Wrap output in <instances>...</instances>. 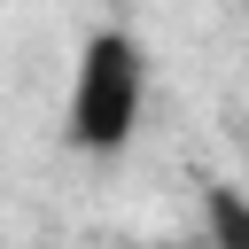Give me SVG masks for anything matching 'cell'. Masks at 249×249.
<instances>
[{
  "instance_id": "cell-1",
  "label": "cell",
  "mask_w": 249,
  "mask_h": 249,
  "mask_svg": "<svg viewBox=\"0 0 249 249\" xmlns=\"http://www.w3.org/2000/svg\"><path fill=\"white\" fill-rule=\"evenodd\" d=\"M148 117V47L124 23H101L78 62H70V101H62V140L78 156H124Z\"/></svg>"
},
{
  "instance_id": "cell-2",
  "label": "cell",
  "mask_w": 249,
  "mask_h": 249,
  "mask_svg": "<svg viewBox=\"0 0 249 249\" xmlns=\"http://www.w3.org/2000/svg\"><path fill=\"white\" fill-rule=\"evenodd\" d=\"M202 241L210 249H249V187H210L202 195Z\"/></svg>"
}]
</instances>
